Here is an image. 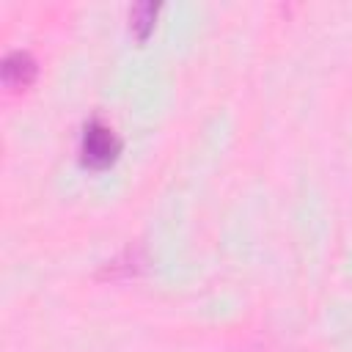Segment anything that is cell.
<instances>
[{
  "label": "cell",
  "instance_id": "6da1fadb",
  "mask_svg": "<svg viewBox=\"0 0 352 352\" xmlns=\"http://www.w3.org/2000/svg\"><path fill=\"white\" fill-rule=\"evenodd\" d=\"M121 154V140L118 135L102 124L99 118H91L82 126V140H80V162L91 170H104L110 168Z\"/></svg>",
  "mask_w": 352,
  "mask_h": 352
},
{
  "label": "cell",
  "instance_id": "3957f363",
  "mask_svg": "<svg viewBox=\"0 0 352 352\" xmlns=\"http://www.w3.org/2000/svg\"><path fill=\"white\" fill-rule=\"evenodd\" d=\"M157 14H160V6L157 3H138L129 11V28H132V33H135L138 41H146L151 36Z\"/></svg>",
  "mask_w": 352,
  "mask_h": 352
},
{
  "label": "cell",
  "instance_id": "7a4b0ae2",
  "mask_svg": "<svg viewBox=\"0 0 352 352\" xmlns=\"http://www.w3.org/2000/svg\"><path fill=\"white\" fill-rule=\"evenodd\" d=\"M36 74H38V66H36V60H33L30 52L14 50V52H8V55L3 58L0 80H3V85H6L8 91H25L28 85H33Z\"/></svg>",
  "mask_w": 352,
  "mask_h": 352
}]
</instances>
